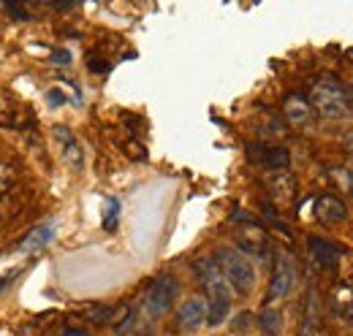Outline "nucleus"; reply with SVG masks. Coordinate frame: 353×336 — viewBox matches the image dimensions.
I'll return each mask as SVG.
<instances>
[{
	"label": "nucleus",
	"mask_w": 353,
	"mask_h": 336,
	"mask_svg": "<svg viewBox=\"0 0 353 336\" xmlns=\"http://www.w3.org/2000/svg\"><path fill=\"white\" fill-rule=\"evenodd\" d=\"M310 106L326 120L353 117V95L337 76H318L310 87Z\"/></svg>",
	"instance_id": "nucleus-1"
},
{
	"label": "nucleus",
	"mask_w": 353,
	"mask_h": 336,
	"mask_svg": "<svg viewBox=\"0 0 353 336\" xmlns=\"http://www.w3.org/2000/svg\"><path fill=\"white\" fill-rule=\"evenodd\" d=\"M196 274L207 291V323L221 326L231 312V288L223 277L221 266L215 258H201L196 260Z\"/></svg>",
	"instance_id": "nucleus-2"
},
{
	"label": "nucleus",
	"mask_w": 353,
	"mask_h": 336,
	"mask_svg": "<svg viewBox=\"0 0 353 336\" xmlns=\"http://www.w3.org/2000/svg\"><path fill=\"white\" fill-rule=\"evenodd\" d=\"M218 266H221L223 277H225V282H228V288L234 293L239 295L253 293V288H256V269L248 260V255L223 247L218 252Z\"/></svg>",
	"instance_id": "nucleus-3"
},
{
	"label": "nucleus",
	"mask_w": 353,
	"mask_h": 336,
	"mask_svg": "<svg viewBox=\"0 0 353 336\" xmlns=\"http://www.w3.org/2000/svg\"><path fill=\"white\" fill-rule=\"evenodd\" d=\"M176 298V282L174 277H158L150 288H147V295H144V315L150 320H161Z\"/></svg>",
	"instance_id": "nucleus-4"
},
{
	"label": "nucleus",
	"mask_w": 353,
	"mask_h": 336,
	"mask_svg": "<svg viewBox=\"0 0 353 336\" xmlns=\"http://www.w3.org/2000/svg\"><path fill=\"white\" fill-rule=\"evenodd\" d=\"M294 282H296V269H294L291 255H288V252H277L274 271H272V282H269V301L285 298V295L294 291Z\"/></svg>",
	"instance_id": "nucleus-5"
},
{
	"label": "nucleus",
	"mask_w": 353,
	"mask_h": 336,
	"mask_svg": "<svg viewBox=\"0 0 353 336\" xmlns=\"http://www.w3.org/2000/svg\"><path fill=\"white\" fill-rule=\"evenodd\" d=\"M248 158H250V163L266 168V171H285L291 163V155L283 147H272V144H250Z\"/></svg>",
	"instance_id": "nucleus-6"
},
{
	"label": "nucleus",
	"mask_w": 353,
	"mask_h": 336,
	"mask_svg": "<svg viewBox=\"0 0 353 336\" xmlns=\"http://www.w3.org/2000/svg\"><path fill=\"white\" fill-rule=\"evenodd\" d=\"M54 141L60 144V155H63V160L68 166L74 168V171H82L85 168V147H82V141L68 127L65 125L54 127Z\"/></svg>",
	"instance_id": "nucleus-7"
},
{
	"label": "nucleus",
	"mask_w": 353,
	"mask_h": 336,
	"mask_svg": "<svg viewBox=\"0 0 353 336\" xmlns=\"http://www.w3.org/2000/svg\"><path fill=\"white\" fill-rule=\"evenodd\" d=\"M204 320H207V301L199 298V295L188 298V301L179 306V312H176V326H179L182 331H196V328L204 326Z\"/></svg>",
	"instance_id": "nucleus-8"
},
{
	"label": "nucleus",
	"mask_w": 353,
	"mask_h": 336,
	"mask_svg": "<svg viewBox=\"0 0 353 336\" xmlns=\"http://www.w3.org/2000/svg\"><path fill=\"white\" fill-rule=\"evenodd\" d=\"M312 214L321 225H337L345 220V204L337 196H318L312 204Z\"/></svg>",
	"instance_id": "nucleus-9"
},
{
	"label": "nucleus",
	"mask_w": 353,
	"mask_h": 336,
	"mask_svg": "<svg viewBox=\"0 0 353 336\" xmlns=\"http://www.w3.org/2000/svg\"><path fill=\"white\" fill-rule=\"evenodd\" d=\"M307 247H310L312 260H315L321 269H326V271H334V269L340 266V260H343V250L334 247V244L326 242V239H315V236H310Z\"/></svg>",
	"instance_id": "nucleus-10"
},
{
	"label": "nucleus",
	"mask_w": 353,
	"mask_h": 336,
	"mask_svg": "<svg viewBox=\"0 0 353 336\" xmlns=\"http://www.w3.org/2000/svg\"><path fill=\"white\" fill-rule=\"evenodd\" d=\"M266 187H269L272 198L280 201V204H288V201H294V196H296V182H294V176H291L288 171H269Z\"/></svg>",
	"instance_id": "nucleus-11"
},
{
	"label": "nucleus",
	"mask_w": 353,
	"mask_h": 336,
	"mask_svg": "<svg viewBox=\"0 0 353 336\" xmlns=\"http://www.w3.org/2000/svg\"><path fill=\"white\" fill-rule=\"evenodd\" d=\"M236 239H239V247L248 252V255L264 258L266 252H269V239H266V233L256 225V222H250L248 231H242ZM245 252H242V255H245Z\"/></svg>",
	"instance_id": "nucleus-12"
},
{
	"label": "nucleus",
	"mask_w": 353,
	"mask_h": 336,
	"mask_svg": "<svg viewBox=\"0 0 353 336\" xmlns=\"http://www.w3.org/2000/svg\"><path fill=\"white\" fill-rule=\"evenodd\" d=\"M54 233H57L54 222H41V225H36V228L19 242V250H25V252L44 250V247H49V244L54 242Z\"/></svg>",
	"instance_id": "nucleus-13"
},
{
	"label": "nucleus",
	"mask_w": 353,
	"mask_h": 336,
	"mask_svg": "<svg viewBox=\"0 0 353 336\" xmlns=\"http://www.w3.org/2000/svg\"><path fill=\"white\" fill-rule=\"evenodd\" d=\"M283 112H285L291 125H305L310 120V114H312V106H310L307 98H302V95H288Z\"/></svg>",
	"instance_id": "nucleus-14"
},
{
	"label": "nucleus",
	"mask_w": 353,
	"mask_h": 336,
	"mask_svg": "<svg viewBox=\"0 0 353 336\" xmlns=\"http://www.w3.org/2000/svg\"><path fill=\"white\" fill-rule=\"evenodd\" d=\"M120 198H114V196H109L106 198V204H103V228L106 231H114L117 228V222H120Z\"/></svg>",
	"instance_id": "nucleus-15"
},
{
	"label": "nucleus",
	"mask_w": 353,
	"mask_h": 336,
	"mask_svg": "<svg viewBox=\"0 0 353 336\" xmlns=\"http://www.w3.org/2000/svg\"><path fill=\"white\" fill-rule=\"evenodd\" d=\"M280 328H283V315L277 309H264L261 312V331L266 336H280Z\"/></svg>",
	"instance_id": "nucleus-16"
},
{
	"label": "nucleus",
	"mask_w": 353,
	"mask_h": 336,
	"mask_svg": "<svg viewBox=\"0 0 353 336\" xmlns=\"http://www.w3.org/2000/svg\"><path fill=\"white\" fill-rule=\"evenodd\" d=\"M332 179H334V185H337L348 198H353V171L351 168H332Z\"/></svg>",
	"instance_id": "nucleus-17"
},
{
	"label": "nucleus",
	"mask_w": 353,
	"mask_h": 336,
	"mask_svg": "<svg viewBox=\"0 0 353 336\" xmlns=\"http://www.w3.org/2000/svg\"><path fill=\"white\" fill-rule=\"evenodd\" d=\"M14 182H17V171H14V166H11V163H0V196H3Z\"/></svg>",
	"instance_id": "nucleus-18"
},
{
	"label": "nucleus",
	"mask_w": 353,
	"mask_h": 336,
	"mask_svg": "<svg viewBox=\"0 0 353 336\" xmlns=\"http://www.w3.org/2000/svg\"><path fill=\"white\" fill-rule=\"evenodd\" d=\"M112 315H114V309L112 306H92V309H88V317L90 320H95V323H109L112 320Z\"/></svg>",
	"instance_id": "nucleus-19"
},
{
	"label": "nucleus",
	"mask_w": 353,
	"mask_h": 336,
	"mask_svg": "<svg viewBox=\"0 0 353 336\" xmlns=\"http://www.w3.org/2000/svg\"><path fill=\"white\" fill-rule=\"evenodd\" d=\"M6 11H8L14 19H19V22H30V14H28L19 3H8V6H6Z\"/></svg>",
	"instance_id": "nucleus-20"
},
{
	"label": "nucleus",
	"mask_w": 353,
	"mask_h": 336,
	"mask_svg": "<svg viewBox=\"0 0 353 336\" xmlns=\"http://www.w3.org/2000/svg\"><path fill=\"white\" fill-rule=\"evenodd\" d=\"M46 103H49V106H63V103H65V95L54 87V90H49V92H46Z\"/></svg>",
	"instance_id": "nucleus-21"
},
{
	"label": "nucleus",
	"mask_w": 353,
	"mask_h": 336,
	"mask_svg": "<svg viewBox=\"0 0 353 336\" xmlns=\"http://www.w3.org/2000/svg\"><path fill=\"white\" fill-rule=\"evenodd\" d=\"M52 63H60V65H68V63H71V54H68L65 49H57V52H52Z\"/></svg>",
	"instance_id": "nucleus-22"
},
{
	"label": "nucleus",
	"mask_w": 353,
	"mask_h": 336,
	"mask_svg": "<svg viewBox=\"0 0 353 336\" xmlns=\"http://www.w3.org/2000/svg\"><path fill=\"white\" fill-rule=\"evenodd\" d=\"M109 68H112V65L103 63V60H90V71H92V74H106Z\"/></svg>",
	"instance_id": "nucleus-23"
},
{
	"label": "nucleus",
	"mask_w": 353,
	"mask_h": 336,
	"mask_svg": "<svg viewBox=\"0 0 353 336\" xmlns=\"http://www.w3.org/2000/svg\"><path fill=\"white\" fill-rule=\"evenodd\" d=\"M60 336H90L88 331H82V328H68V331H63Z\"/></svg>",
	"instance_id": "nucleus-24"
},
{
	"label": "nucleus",
	"mask_w": 353,
	"mask_h": 336,
	"mask_svg": "<svg viewBox=\"0 0 353 336\" xmlns=\"http://www.w3.org/2000/svg\"><path fill=\"white\" fill-rule=\"evenodd\" d=\"M0 220H3V207H0Z\"/></svg>",
	"instance_id": "nucleus-25"
}]
</instances>
